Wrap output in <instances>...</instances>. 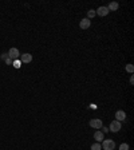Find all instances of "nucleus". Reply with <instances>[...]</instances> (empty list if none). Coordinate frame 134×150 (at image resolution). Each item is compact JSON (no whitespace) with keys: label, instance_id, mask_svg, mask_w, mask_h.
Wrapping results in <instances>:
<instances>
[{"label":"nucleus","instance_id":"1","mask_svg":"<svg viewBox=\"0 0 134 150\" xmlns=\"http://www.w3.org/2000/svg\"><path fill=\"white\" fill-rule=\"evenodd\" d=\"M101 146H102V149H105V150H114L115 142L113 139H103L102 143H101Z\"/></svg>","mask_w":134,"mask_h":150},{"label":"nucleus","instance_id":"2","mask_svg":"<svg viewBox=\"0 0 134 150\" xmlns=\"http://www.w3.org/2000/svg\"><path fill=\"white\" fill-rule=\"evenodd\" d=\"M19 56H20V52H19V50H18L16 47L10 48V51H8V58H10V59L16 61V59H19Z\"/></svg>","mask_w":134,"mask_h":150},{"label":"nucleus","instance_id":"3","mask_svg":"<svg viewBox=\"0 0 134 150\" xmlns=\"http://www.w3.org/2000/svg\"><path fill=\"white\" fill-rule=\"evenodd\" d=\"M121 127H122L121 122L113 121V122L110 123V126H109V131H113V133H118V131L121 130Z\"/></svg>","mask_w":134,"mask_h":150},{"label":"nucleus","instance_id":"4","mask_svg":"<svg viewBox=\"0 0 134 150\" xmlns=\"http://www.w3.org/2000/svg\"><path fill=\"white\" fill-rule=\"evenodd\" d=\"M109 12H110V11H109L107 7H105V5H102V7H99L98 9H95V14L98 15V16H102V18L106 16V15H109Z\"/></svg>","mask_w":134,"mask_h":150},{"label":"nucleus","instance_id":"5","mask_svg":"<svg viewBox=\"0 0 134 150\" xmlns=\"http://www.w3.org/2000/svg\"><path fill=\"white\" fill-rule=\"evenodd\" d=\"M126 119V113L123 111V110H117L115 111V121L118 122H122Z\"/></svg>","mask_w":134,"mask_h":150},{"label":"nucleus","instance_id":"6","mask_svg":"<svg viewBox=\"0 0 134 150\" xmlns=\"http://www.w3.org/2000/svg\"><path fill=\"white\" fill-rule=\"evenodd\" d=\"M20 62L22 63H31L32 62V55L31 54H20Z\"/></svg>","mask_w":134,"mask_h":150},{"label":"nucleus","instance_id":"7","mask_svg":"<svg viewBox=\"0 0 134 150\" xmlns=\"http://www.w3.org/2000/svg\"><path fill=\"white\" fill-rule=\"evenodd\" d=\"M90 126L93 127V129H101V127L103 126V122L101 121V119H91Z\"/></svg>","mask_w":134,"mask_h":150},{"label":"nucleus","instance_id":"8","mask_svg":"<svg viewBox=\"0 0 134 150\" xmlns=\"http://www.w3.org/2000/svg\"><path fill=\"white\" fill-rule=\"evenodd\" d=\"M90 26H91V22H90V19H87V18L82 19L81 23H79V27L82 30H87V28H90Z\"/></svg>","mask_w":134,"mask_h":150},{"label":"nucleus","instance_id":"9","mask_svg":"<svg viewBox=\"0 0 134 150\" xmlns=\"http://www.w3.org/2000/svg\"><path fill=\"white\" fill-rule=\"evenodd\" d=\"M94 139H95L97 142H102V141L105 139V134L101 130H97L95 133H94Z\"/></svg>","mask_w":134,"mask_h":150},{"label":"nucleus","instance_id":"10","mask_svg":"<svg viewBox=\"0 0 134 150\" xmlns=\"http://www.w3.org/2000/svg\"><path fill=\"white\" fill-rule=\"evenodd\" d=\"M118 8H120V4H118L117 1H111L110 4L107 5V9H109V11H117Z\"/></svg>","mask_w":134,"mask_h":150},{"label":"nucleus","instance_id":"11","mask_svg":"<svg viewBox=\"0 0 134 150\" xmlns=\"http://www.w3.org/2000/svg\"><path fill=\"white\" fill-rule=\"evenodd\" d=\"M95 15H97L95 9H89V11H87V19H93Z\"/></svg>","mask_w":134,"mask_h":150},{"label":"nucleus","instance_id":"12","mask_svg":"<svg viewBox=\"0 0 134 150\" xmlns=\"http://www.w3.org/2000/svg\"><path fill=\"white\" fill-rule=\"evenodd\" d=\"M91 150H102V146H101L99 142H95L91 145Z\"/></svg>","mask_w":134,"mask_h":150},{"label":"nucleus","instance_id":"13","mask_svg":"<svg viewBox=\"0 0 134 150\" xmlns=\"http://www.w3.org/2000/svg\"><path fill=\"white\" fill-rule=\"evenodd\" d=\"M12 64H14L15 68H20V67H22V62H20L19 59H16V61L12 62Z\"/></svg>","mask_w":134,"mask_h":150},{"label":"nucleus","instance_id":"14","mask_svg":"<svg viewBox=\"0 0 134 150\" xmlns=\"http://www.w3.org/2000/svg\"><path fill=\"white\" fill-rule=\"evenodd\" d=\"M126 71H127V72H130V74H133L134 66L133 64H126Z\"/></svg>","mask_w":134,"mask_h":150},{"label":"nucleus","instance_id":"15","mask_svg":"<svg viewBox=\"0 0 134 150\" xmlns=\"http://www.w3.org/2000/svg\"><path fill=\"white\" fill-rule=\"evenodd\" d=\"M120 150H129V145L127 143H122V145H120Z\"/></svg>","mask_w":134,"mask_h":150},{"label":"nucleus","instance_id":"16","mask_svg":"<svg viewBox=\"0 0 134 150\" xmlns=\"http://www.w3.org/2000/svg\"><path fill=\"white\" fill-rule=\"evenodd\" d=\"M101 131H102V133H103V134H106V133H109V127H101Z\"/></svg>","mask_w":134,"mask_h":150},{"label":"nucleus","instance_id":"17","mask_svg":"<svg viewBox=\"0 0 134 150\" xmlns=\"http://www.w3.org/2000/svg\"><path fill=\"white\" fill-rule=\"evenodd\" d=\"M5 64H8V66H10V64H12V62H14V61H12V59H10V58H7V59H5Z\"/></svg>","mask_w":134,"mask_h":150},{"label":"nucleus","instance_id":"18","mask_svg":"<svg viewBox=\"0 0 134 150\" xmlns=\"http://www.w3.org/2000/svg\"><path fill=\"white\" fill-rule=\"evenodd\" d=\"M7 58H8V52H7V54H1V59H3V61H5Z\"/></svg>","mask_w":134,"mask_h":150},{"label":"nucleus","instance_id":"19","mask_svg":"<svg viewBox=\"0 0 134 150\" xmlns=\"http://www.w3.org/2000/svg\"><path fill=\"white\" fill-rule=\"evenodd\" d=\"M130 84H134V76H133V75L130 76Z\"/></svg>","mask_w":134,"mask_h":150}]
</instances>
